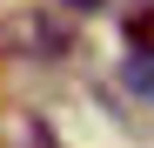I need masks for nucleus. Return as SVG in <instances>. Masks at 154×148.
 I'll return each instance as SVG.
<instances>
[{
    "label": "nucleus",
    "mask_w": 154,
    "mask_h": 148,
    "mask_svg": "<svg viewBox=\"0 0 154 148\" xmlns=\"http://www.w3.org/2000/svg\"><path fill=\"white\" fill-rule=\"evenodd\" d=\"M0 54L7 61H60L67 54V20L60 14H40V7H20L0 20Z\"/></svg>",
    "instance_id": "f257e3e1"
},
{
    "label": "nucleus",
    "mask_w": 154,
    "mask_h": 148,
    "mask_svg": "<svg viewBox=\"0 0 154 148\" xmlns=\"http://www.w3.org/2000/svg\"><path fill=\"white\" fill-rule=\"evenodd\" d=\"M121 81H127V94L154 101V47H134V54L121 61Z\"/></svg>",
    "instance_id": "f03ea898"
},
{
    "label": "nucleus",
    "mask_w": 154,
    "mask_h": 148,
    "mask_svg": "<svg viewBox=\"0 0 154 148\" xmlns=\"http://www.w3.org/2000/svg\"><path fill=\"white\" fill-rule=\"evenodd\" d=\"M127 47H154V0H147V7H134V14H127Z\"/></svg>",
    "instance_id": "7ed1b4c3"
},
{
    "label": "nucleus",
    "mask_w": 154,
    "mask_h": 148,
    "mask_svg": "<svg viewBox=\"0 0 154 148\" xmlns=\"http://www.w3.org/2000/svg\"><path fill=\"white\" fill-rule=\"evenodd\" d=\"M67 14H94V7H107V0H60Z\"/></svg>",
    "instance_id": "20e7f679"
}]
</instances>
